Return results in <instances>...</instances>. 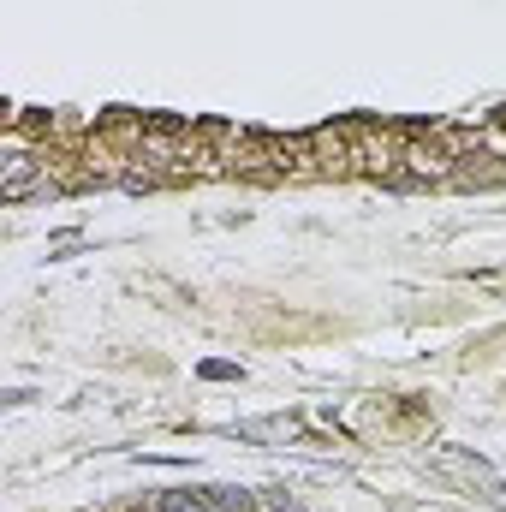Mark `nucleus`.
Returning a JSON list of instances; mask_svg holds the SVG:
<instances>
[{
  "instance_id": "obj_1",
  "label": "nucleus",
  "mask_w": 506,
  "mask_h": 512,
  "mask_svg": "<svg viewBox=\"0 0 506 512\" xmlns=\"http://www.w3.org/2000/svg\"><path fill=\"white\" fill-rule=\"evenodd\" d=\"M399 161H405V173H399V179H417V185H423V179H435V185H441V179H453V161H447L441 149H429V143H405V149H399Z\"/></svg>"
},
{
  "instance_id": "obj_2",
  "label": "nucleus",
  "mask_w": 506,
  "mask_h": 512,
  "mask_svg": "<svg viewBox=\"0 0 506 512\" xmlns=\"http://www.w3.org/2000/svg\"><path fill=\"white\" fill-rule=\"evenodd\" d=\"M30 191H48V173H42L30 155H12V161H6V179H0V197H6V203H24Z\"/></svg>"
},
{
  "instance_id": "obj_3",
  "label": "nucleus",
  "mask_w": 506,
  "mask_h": 512,
  "mask_svg": "<svg viewBox=\"0 0 506 512\" xmlns=\"http://www.w3.org/2000/svg\"><path fill=\"white\" fill-rule=\"evenodd\" d=\"M477 149H495V155H506V120H495L489 131H477Z\"/></svg>"
}]
</instances>
